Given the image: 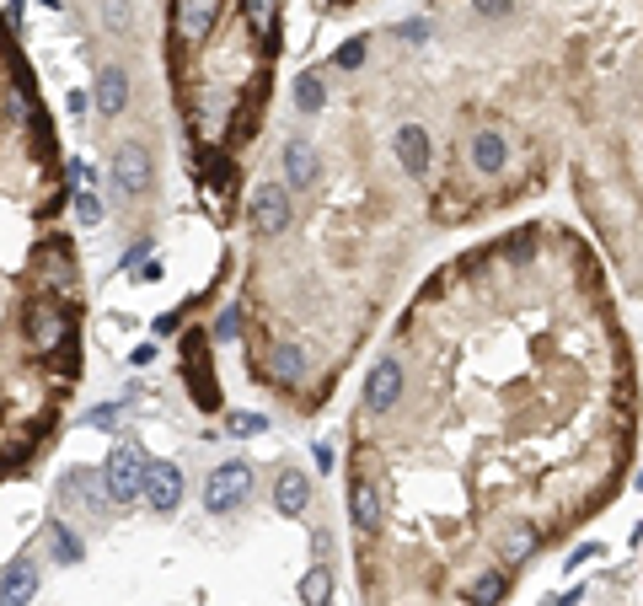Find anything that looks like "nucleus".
<instances>
[{
  "instance_id": "nucleus-1",
  "label": "nucleus",
  "mask_w": 643,
  "mask_h": 606,
  "mask_svg": "<svg viewBox=\"0 0 643 606\" xmlns=\"http://www.w3.org/2000/svg\"><path fill=\"white\" fill-rule=\"evenodd\" d=\"M638 451V365L595 247L521 220L440 263L349 419L365 606H504Z\"/></svg>"
},
{
  "instance_id": "nucleus-2",
  "label": "nucleus",
  "mask_w": 643,
  "mask_h": 606,
  "mask_svg": "<svg viewBox=\"0 0 643 606\" xmlns=\"http://www.w3.org/2000/svg\"><path fill=\"white\" fill-rule=\"evenodd\" d=\"M54 113L0 5V484L33 473L81 386L86 285Z\"/></svg>"
},
{
  "instance_id": "nucleus-3",
  "label": "nucleus",
  "mask_w": 643,
  "mask_h": 606,
  "mask_svg": "<svg viewBox=\"0 0 643 606\" xmlns=\"http://www.w3.org/2000/svg\"><path fill=\"white\" fill-rule=\"evenodd\" d=\"M285 38L279 0H167V75L188 167L215 226H231L247 188V156L274 103Z\"/></svg>"
},
{
  "instance_id": "nucleus-4",
  "label": "nucleus",
  "mask_w": 643,
  "mask_h": 606,
  "mask_svg": "<svg viewBox=\"0 0 643 606\" xmlns=\"http://www.w3.org/2000/svg\"><path fill=\"white\" fill-rule=\"evenodd\" d=\"M145 456H140V445L134 440H123L108 451V467H102V488H108V499L113 504H134L140 494H145Z\"/></svg>"
},
{
  "instance_id": "nucleus-5",
  "label": "nucleus",
  "mask_w": 643,
  "mask_h": 606,
  "mask_svg": "<svg viewBox=\"0 0 643 606\" xmlns=\"http://www.w3.org/2000/svg\"><path fill=\"white\" fill-rule=\"evenodd\" d=\"M247 494H252V467H247V462H226V467H215V473L204 478V504H209L215 515H231Z\"/></svg>"
},
{
  "instance_id": "nucleus-6",
  "label": "nucleus",
  "mask_w": 643,
  "mask_h": 606,
  "mask_svg": "<svg viewBox=\"0 0 643 606\" xmlns=\"http://www.w3.org/2000/svg\"><path fill=\"white\" fill-rule=\"evenodd\" d=\"M285 231H290V193H279V182H268L252 199V237L258 242H274Z\"/></svg>"
},
{
  "instance_id": "nucleus-7",
  "label": "nucleus",
  "mask_w": 643,
  "mask_h": 606,
  "mask_svg": "<svg viewBox=\"0 0 643 606\" xmlns=\"http://www.w3.org/2000/svg\"><path fill=\"white\" fill-rule=\"evenodd\" d=\"M140 499H151L156 515H172L177 499H182V473H177L172 462H151V467H145V494H140Z\"/></svg>"
},
{
  "instance_id": "nucleus-8",
  "label": "nucleus",
  "mask_w": 643,
  "mask_h": 606,
  "mask_svg": "<svg viewBox=\"0 0 643 606\" xmlns=\"http://www.w3.org/2000/svg\"><path fill=\"white\" fill-rule=\"evenodd\" d=\"M113 167H118V188L123 193H145V182H151V151L145 145H118V156H113Z\"/></svg>"
},
{
  "instance_id": "nucleus-9",
  "label": "nucleus",
  "mask_w": 643,
  "mask_h": 606,
  "mask_svg": "<svg viewBox=\"0 0 643 606\" xmlns=\"http://www.w3.org/2000/svg\"><path fill=\"white\" fill-rule=\"evenodd\" d=\"M33 591H38V569L22 558V563H11L5 580H0V606H27L33 601Z\"/></svg>"
},
{
  "instance_id": "nucleus-10",
  "label": "nucleus",
  "mask_w": 643,
  "mask_h": 606,
  "mask_svg": "<svg viewBox=\"0 0 643 606\" xmlns=\"http://www.w3.org/2000/svg\"><path fill=\"white\" fill-rule=\"evenodd\" d=\"M285 178H290L295 188H311V182L322 178V161H317V151H311L306 140H290V145H285Z\"/></svg>"
},
{
  "instance_id": "nucleus-11",
  "label": "nucleus",
  "mask_w": 643,
  "mask_h": 606,
  "mask_svg": "<svg viewBox=\"0 0 643 606\" xmlns=\"http://www.w3.org/2000/svg\"><path fill=\"white\" fill-rule=\"evenodd\" d=\"M123 103H129V81H123L118 64H108V70H102V86H97V108H102V119H113Z\"/></svg>"
},
{
  "instance_id": "nucleus-12",
  "label": "nucleus",
  "mask_w": 643,
  "mask_h": 606,
  "mask_svg": "<svg viewBox=\"0 0 643 606\" xmlns=\"http://www.w3.org/2000/svg\"><path fill=\"white\" fill-rule=\"evenodd\" d=\"M306 499H311V484H306L300 473H285V478H279V488H274V504H279L285 515H300V510H306Z\"/></svg>"
},
{
  "instance_id": "nucleus-13",
  "label": "nucleus",
  "mask_w": 643,
  "mask_h": 606,
  "mask_svg": "<svg viewBox=\"0 0 643 606\" xmlns=\"http://www.w3.org/2000/svg\"><path fill=\"white\" fill-rule=\"evenodd\" d=\"M300 596H306V606H322V601H327V569H311V574H306V585H300Z\"/></svg>"
},
{
  "instance_id": "nucleus-14",
  "label": "nucleus",
  "mask_w": 643,
  "mask_h": 606,
  "mask_svg": "<svg viewBox=\"0 0 643 606\" xmlns=\"http://www.w3.org/2000/svg\"><path fill=\"white\" fill-rule=\"evenodd\" d=\"M54 552H59V558H70V563H75V558H81V542H75L70 532H54Z\"/></svg>"
},
{
  "instance_id": "nucleus-15",
  "label": "nucleus",
  "mask_w": 643,
  "mask_h": 606,
  "mask_svg": "<svg viewBox=\"0 0 643 606\" xmlns=\"http://www.w3.org/2000/svg\"><path fill=\"white\" fill-rule=\"evenodd\" d=\"M75 215H81V220H102V210H97L92 193H75Z\"/></svg>"
},
{
  "instance_id": "nucleus-16",
  "label": "nucleus",
  "mask_w": 643,
  "mask_h": 606,
  "mask_svg": "<svg viewBox=\"0 0 643 606\" xmlns=\"http://www.w3.org/2000/svg\"><path fill=\"white\" fill-rule=\"evenodd\" d=\"M231 429H263V419L258 414H231Z\"/></svg>"
},
{
  "instance_id": "nucleus-17",
  "label": "nucleus",
  "mask_w": 643,
  "mask_h": 606,
  "mask_svg": "<svg viewBox=\"0 0 643 606\" xmlns=\"http://www.w3.org/2000/svg\"><path fill=\"white\" fill-rule=\"evenodd\" d=\"M349 5H359V0H322V11H333V16H338V11H349Z\"/></svg>"
}]
</instances>
